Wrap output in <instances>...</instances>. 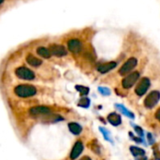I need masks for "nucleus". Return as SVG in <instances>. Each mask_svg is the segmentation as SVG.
Listing matches in <instances>:
<instances>
[{"label":"nucleus","mask_w":160,"mask_h":160,"mask_svg":"<svg viewBox=\"0 0 160 160\" xmlns=\"http://www.w3.org/2000/svg\"><path fill=\"white\" fill-rule=\"evenodd\" d=\"M92 38L93 31L90 28L74 30L62 37V42L67 47L70 56L82 68L93 67L97 61Z\"/></svg>","instance_id":"nucleus-1"},{"label":"nucleus","mask_w":160,"mask_h":160,"mask_svg":"<svg viewBox=\"0 0 160 160\" xmlns=\"http://www.w3.org/2000/svg\"><path fill=\"white\" fill-rule=\"evenodd\" d=\"M144 55L145 54H143L142 50L139 49V47H138L135 52H132L128 57L125 58V60L122 62V65L116 70L115 74L118 77H122V78L128 75L140 65V63L142 62Z\"/></svg>","instance_id":"nucleus-2"},{"label":"nucleus","mask_w":160,"mask_h":160,"mask_svg":"<svg viewBox=\"0 0 160 160\" xmlns=\"http://www.w3.org/2000/svg\"><path fill=\"white\" fill-rule=\"evenodd\" d=\"M48 47L50 49V52L53 58H64L67 56H70L67 47L63 42L54 41V42H49Z\"/></svg>","instance_id":"nucleus-3"},{"label":"nucleus","mask_w":160,"mask_h":160,"mask_svg":"<svg viewBox=\"0 0 160 160\" xmlns=\"http://www.w3.org/2000/svg\"><path fill=\"white\" fill-rule=\"evenodd\" d=\"M14 73H15V76L21 80L34 81L37 79V74L35 73V71L29 67L24 66V65H20L16 67L14 69Z\"/></svg>","instance_id":"nucleus-4"},{"label":"nucleus","mask_w":160,"mask_h":160,"mask_svg":"<svg viewBox=\"0 0 160 160\" xmlns=\"http://www.w3.org/2000/svg\"><path fill=\"white\" fill-rule=\"evenodd\" d=\"M24 63L29 66L32 68H41L45 66V62L44 59L40 58L39 56H38L35 52H24Z\"/></svg>","instance_id":"nucleus-5"},{"label":"nucleus","mask_w":160,"mask_h":160,"mask_svg":"<svg viewBox=\"0 0 160 160\" xmlns=\"http://www.w3.org/2000/svg\"><path fill=\"white\" fill-rule=\"evenodd\" d=\"M152 75H145L140 79V81L137 82L136 88H135V94L138 97H142L146 92L149 90L151 84H152Z\"/></svg>","instance_id":"nucleus-6"},{"label":"nucleus","mask_w":160,"mask_h":160,"mask_svg":"<svg viewBox=\"0 0 160 160\" xmlns=\"http://www.w3.org/2000/svg\"><path fill=\"white\" fill-rule=\"evenodd\" d=\"M14 94L20 98H29L37 94V88L31 84H19L14 88Z\"/></svg>","instance_id":"nucleus-7"},{"label":"nucleus","mask_w":160,"mask_h":160,"mask_svg":"<svg viewBox=\"0 0 160 160\" xmlns=\"http://www.w3.org/2000/svg\"><path fill=\"white\" fill-rule=\"evenodd\" d=\"M34 52L38 56H39L40 58H42L44 60H52V59H53V56L52 55V53L50 52L48 44L46 46L43 45V44L36 45V47L34 49Z\"/></svg>","instance_id":"nucleus-8"},{"label":"nucleus","mask_w":160,"mask_h":160,"mask_svg":"<svg viewBox=\"0 0 160 160\" xmlns=\"http://www.w3.org/2000/svg\"><path fill=\"white\" fill-rule=\"evenodd\" d=\"M160 99V92L158 90L152 91L144 99V106L148 109L154 108Z\"/></svg>","instance_id":"nucleus-9"},{"label":"nucleus","mask_w":160,"mask_h":160,"mask_svg":"<svg viewBox=\"0 0 160 160\" xmlns=\"http://www.w3.org/2000/svg\"><path fill=\"white\" fill-rule=\"evenodd\" d=\"M83 150V145L81 142H77L72 149V152H71V155H70V158L71 159H76L80 155L81 153L82 152Z\"/></svg>","instance_id":"nucleus-10"},{"label":"nucleus","mask_w":160,"mask_h":160,"mask_svg":"<svg viewBox=\"0 0 160 160\" xmlns=\"http://www.w3.org/2000/svg\"><path fill=\"white\" fill-rule=\"evenodd\" d=\"M50 112V109L47 107H34L30 109V113L32 115H40V114H47Z\"/></svg>","instance_id":"nucleus-11"},{"label":"nucleus","mask_w":160,"mask_h":160,"mask_svg":"<svg viewBox=\"0 0 160 160\" xmlns=\"http://www.w3.org/2000/svg\"><path fill=\"white\" fill-rule=\"evenodd\" d=\"M108 120L109 122L113 125V126H118L121 124V116L117 113H111L109 116H108Z\"/></svg>","instance_id":"nucleus-12"},{"label":"nucleus","mask_w":160,"mask_h":160,"mask_svg":"<svg viewBox=\"0 0 160 160\" xmlns=\"http://www.w3.org/2000/svg\"><path fill=\"white\" fill-rule=\"evenodd\" d=\"M68 128H69V130H70L73 134H75V135L80 134L81 131H82V127H81L79 124H76V123H70V124L68 125Z\"/></svg>","instance_id":"nucleus-13"},{"label":"nucleus","mask_w":160,"mask_h":160,"mask_svg":"<svg viewBox=\"0 0 160 160\" xmlns=\"http://www.w3.org/2000/svg\"><path fill=\"white\" fill-rule=\"evenodd\" d=\"M130 151L132 152V154L134 155V156H142L143 154H144V151L142 150V149H140V148H138V147H131L130 148Z\"/></svg>","instance_id":"nucleus-14"},{"label":"nucleus","mask_w":160,"mask_h":160,"mask_svg":"<svg viewBox=\"0 0 160 160\" xmlns=\"http://www.w3.org/2000/svg\"><path fill=\"white\" fill-rule=\"evenodd\" d=\"M80 105H81V106H82V107H87V106L89 105V101H88V99H83V100H82V102L80 103Z\"/></svg>","instance_id":"nucleus-15"},{"label":"nucleus","mask_w":160,"mask_h":160,"mask_svg":"<svg viewBox=\"0 0 160 160\" xmlns=\"http://www.w3.org/2000/svg\"><path fill=\"white\" fill-rule=\"evenodd\" d=\"M155 156H156V158L160 160V152L158 150H157V149H155Z\"/></svg>","instance_id":"nucleus-16"},{"label":"nucleus","mask_w":160,"mask_h":160,"mask_svg":"<svg viewBox=\"0 0 160 160\" xmlns=\"http://www.w3.org/2000/svg\"><path fill=\"white\" fill-rule=\"evenodd\" d=\"M156 117H157V119L160 122V108L158 110V112H157V113H156Z\"/></svg>","instance_id":"nucleus-17"},{"label":"nucleus","mask_w":160,"mask_h":160,"mask_svg":"<svg viewBox=\"0 0 160 160\" xmlns=\"http://www.w3.org/2000/svg\"><path fill=\"white\" fill-rule=\"evenodd\" d=\"M136 128V129H137V130H138V131H137V132H138V133H139V134H140V135H142V129H141V128H138V127H136V128Z\"/></svg>","instance_id":"nucleus-18"},{"label":"nucleus","mask_w":160,"mask_h":160,"mask_svg":"<svg viewBox=\"0 0 160 160\" xmlns=\"http://www.w3.org/2000/svg\"><path fill=\"white\" fill-rule=\"evenodd\" d=\"M80 160H91V158H88V157H84V158H82V159Z\"/></svg>","instance_id":"nucleus-19"}]
</instances>
